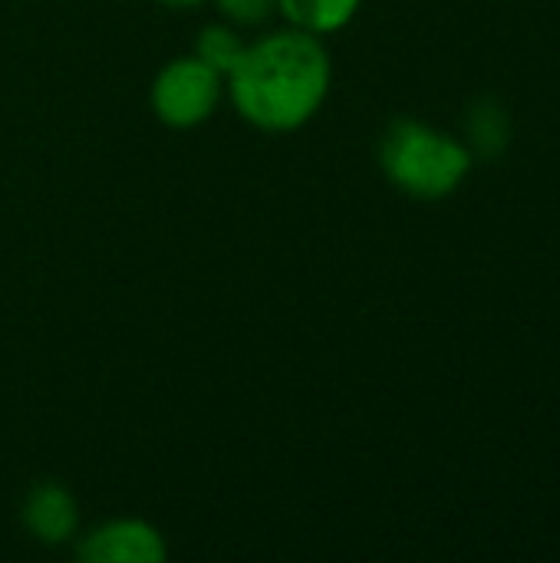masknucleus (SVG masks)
<instances>
[{
    "instance_id": "obj_2",
    "label": "nucleus",
    "mask_w": 560,
    "mask_h": 563,
    "mask_svg": "<svg viewBox=\"0 0 560 563\" xmlns=\"http://www.w3.org/2000/svg\"><path fill=\"white\" fill-rule=\"evenodd\" d=\"M376 155L386 181L413 201L452 198L475 168V155L462 135L413 115L393 119L386 125Z\"/></svg>"
},
{
    "instance_id": "obj_4",
    "label": "nucleus",
    "mask_w": 560,
    "mask_h": 563,
    "mask_svg": "<svg viewBox=\"0 0 560 563\" xmlns=\"http://www.w3.org/2000/svg\"><path fill=\"white\" fill-rule=\"evenodd\" d=\"M76 558L86 563H162L168 544L149 521L116 518L86 531L76 544Z\"/></svg>"
},
{
    "instance_id": "obj_3",
    "label": "nucleus",
    "mask_w": 560,
    "mask_h": 563,
    "mask_svg": "<svg viewBox=\"0 0 560 563\" xmlns=\"http://www.w3.org/2000/svg\"><path fill=\"white\" fill-rule=\"evenodd\" d=\"M224 99V76L208 63L191 56H175L165 63L149 89L152 112L168 129H198L205 125Z\"/></svg>"
},
{
    "instance_id": "obj_10",
    "label": "nucleus",
    "mask_w": 560,
    "mask_h": 563,
    "mask_svg": "<svg viewBox=\"0 0 560 563\" xmlns=\"http://www.w3.org/2000/svg\"><path fill=\"white\" fill-rule=\"evenodd\" d=\"M158 3H165V7H172V10H188V7H201V3H208V0H158Z\"/></svg>"
},
{
    "instance_id": "obj_6",
    "label": "nucleus",
    "mask_w": 560,
    "mask_h": 563,
    "mask_svg": "<svg viewBox=\"0 0 560 563\" xmlns=\"http://www.w3.org/2000/svg\"><path fill=\"white\" fill-rule=\"evenodd\" d=\"M462 139L469 152L485 162L502 158L515 142V112L498 96H479L462 119Z\"/></svg>"
},
{
    "instance_id": "obj_8",
    "label": "nucleus",
    "mask_w": 560,
    "mask_h": 563,
    "mask_svg": "<svg viewBox=\"0 0 560 563\" xmlns=\"http://www.w3.org/2000/svg\"><path fill=\"white\" fill-rule=\"evenodd\" d=\"M244 46H248L244 30H238V26H231V23H224V20H215V23H208V26L198 30L195 56L228 79V73L238 66Z\"/></svg>"
},
{
    "instance_id": "obj_5",
    "label": "nucleus",
    "mask_w": 560,
    "mask_h": 563,
    "mask_svg": "<svg viewBox=\"0 0 560 563\" xmlns=\"http://www.w3.org/2000/svg\"><path fill=\"white\" fill-rule=\"evenodd\" d=\"M20 521L26 534L46 548H59L79 538V505L59 482H36L20 505Z\"/></svg>"
},
{
    "instance_id": "obj_7",
    "label": "nucleus",
    "mask_w": 560,
    "mask_h": 563,
    "mask_svg": "<svg viewBox=\"0 0 560 563\" xmlns=\"http://www.w3.org/2000/svg\"><path fill=\"white\" fill-rule=\"evenodd\" d=\"M363 0H277V13L287 20V26L327 36L353 23Z\"/></svg>"
},
{
    "instance_id": "obj_9",
    "label": "nucleus",
    "mask_w": 560,
    "mask_h": 563,
    "mask_svg": "<svg viewBox=\"0 0 560 563\" xmlns=\"http://www.w3.org/2000/svg\"><path fill=\"white\" fill-rule=\"evenodd\" d=\"M215 10L224 23L238 30H254L277 13V0H215Z\"/></svg>"
},
{
    "instance_id": "obj_1",
    "label": "nucleus",
    "mask_w": 560,
    "mask_h": 563,
    "mask_svg": "<svg viewBox=\"0 0 560 563\" xmlns=\"http://www.w3.org/2000/svg\"><path fill=\"white\" fill-rule=\"evenodd\" d=\"M333 63L320 36L284 26L248 40L224 79V96L261 132H294L327 102Z\"/></svg>"
}]
</instances>
